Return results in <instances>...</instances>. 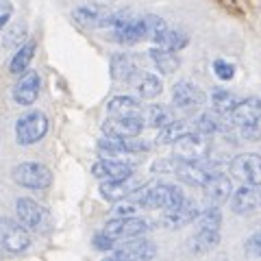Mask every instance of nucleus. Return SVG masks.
<instances>
[{
	"instance_id": "1",
	"label": "nucleus",
	"mask_w": 261,
	"mask_h": 261,
	"mask_svg": "<svg viewBox=\"0 0 261 261\" xmlns=\"http://www.w3.org/2000/svg\"><path fill=\"white\" fill-rule=\"evenodd\" d=\"M144 209H174L185 200L181 187L170 185V183H157V185H144L140 190L130 194Z\"/></svg>"
},
{
	"instance_id": "2",
	"label": "nucleus",
	"mask_w": 261,
	"mask_h": 261,
	"mask_svg": "<svg viewBox=\"0 0 261 261\" xmlns=\"http://www.w3.org/2000/svg\"><path fill=\"white\" fill-rule=\"evenodd\" d=\"M48 133V118L42 111H29L15 122V137L22 146H33Z\"/></svg>"
},
{
	"instance_id": "3",
	"label": "nucleus",
	"mask_w": 261,
	"mask_h": 261,
	"mask_svg": "<svg viewBox=\"0 0 261 261\" xmlns=\"http://www.w3.org/2000/svg\"><path fill=\"white\" fill-rule=\"evenodd\" d=\"M13 181L29 187V190H48L53 183V172L44 163L27 161L13 168Z\"/></svg>"
},
{
	"instance_id": "4",
	"label": "nucleus",
	"mask_w": 261,
	"mask_h": 261,
	"mask_svg": "<svg viewBox=\"0 0 261 261\" xmlns=\"http://www.w3.org/2000/svg\"><path fill=\"white\" fill-rule=\"evenodd\" d=\"M72 18L89 29H111L118 22L124 20V15L118 11L105 9V7H76L72 11Z\"/></svg>"
},
{
	"instance_id": "5",
	"label": "nucleus",
	"mask_w": 261,
	"mask_h": 261,
	"mask_svg": "<svg viewBox=\"0 0 261 261\" xmlns=\"http://www.w3.org/2000/svg\"><path fill=\"white\" fill-rule=\"evenodd\" d=\"M172 146H174L176 157L185 159V161H202V159H207V154H209V140L200 130L185 133L183 137H178Z\"/></svg>"
},
{
	"instance_id": "6",
	"label": "nucleus",
	"mask_w": 261,
	"mask_h": 261,
	"mask_svg": "<svg viewBox=\"0 0 261 261\" xmlns=\"http://www.w3.org/2000/svg\"><path fill=\"white\" fill-rule=\"evenodd\" d=\"M31 246V235L22 222L0 218V248L9 252H24Z\"/></svg>"
},
{
	"instance_id": "7",
	"label": "nucleus",
	"mask_w": 261,
	"mask_h": 261,
	"mask_svg": "<svg viewBox=\"0 0 261 261\" xmlns=\"http://www.w3.org/2000/svg\"><path fill=\"white\" fill-rule=\"evenodd\" d=\"M15 211H18V218L20 222L31 228V231H48V226H50V216H48V211L37 205L33 198H20L15 202Z\"/></svg>"
},
{
	"instance_id": "8",
	"label": "nucleus",
	"mask_w": 261,
	"mask_h": 261,
	"mask_svg": "<svg viewBox=\"0 0 261 261\" xmlns=\"http://www.w3.org/2000/svg\"><path fill=\"white\" fill-rule=\"evenodd\" d=\"M148 222L142 218H135V216H124V218H118L111 220V222L105 224L102 231L109 235V238L113 240H133V238H140V235H144L146 231H148Z\"/></svg>"
},
{
	"instance_id": "9",
	"label": "nucleus",
	"mask_w": 261,
	"mask_h": 261,
	"mask_svg": "<svg viewBox=\"0 0 261 261\" xmlns=\"http://www.w3.org/2000/svg\"><path fill=\"white\" fill-rule=\"evenodd\" d=\"M111 42H118V44H137L142 39L148 37V29H146V20H130L124 18L122 22H118L116 27L109 29V35H107Z\"/></svg>"
},
{
	"instance_id": "10",
	"label": "nucleus",
	"mask_w": 261,
	"mask_h": 261,
	"mask_svg": "<svg viewBox=\"0 0 261 261\" xmlns=\"http://www.w3.org/2000/svg\"><path fill=\"white\" fill-rule=\"evenodd\" d=\"M231 174L250 185H261V154L246 152L231 161Z\"/></svg>"
},
{
	"instance_id": "11",
	"label": "nucleus",
	"mask_w": 261,
	"mask_h": 261,
	"mask_svg": "<svg viewBox=\"0 0 261 261\" xmlns=\"http://www.w3.org/2000/svg\"><path fill=\"white\" fill-rule=\"evenodd\" d=\"M172 102L176 109L192 111V109H198L205 102V94H202V89L198 85L190 83V81H178L172 89Z\"/></svg>"
},
{
	"instance_id": "12",
	"label": "nucleus",
	"mask_w": 261,
	"mask_h": 261,
	"mask_svg": "<svg viewBox=\"0 0 261 261\" xmlns=\"http://www.w3.org/2000/svg\"><path fill=\"white\" fill-rule=\"evenodd\" d=\"M144 118L142 116H126V118H116L111 116L105 120L102 133L105 135H116V137H137L144 128Z\"/></svg>"
},
{
	"instance_id": "13",
	"label": "nucleus",
	"mask_w": 261,
	"mask_h": 261,
	"mask_svg": "<svg viewBox=\"0 0 261 261\" xmlns=\"http://www.w3.org/2000/svg\"><path fill=\"white\" fill-rule=\"evenodd\" d=\"M198 216H200V211H198V207H196V202L185 198L178 207L163 211L161 222L168 228H183L187 224H192L194 220H198Z\"/></svg>"
},
{
	"instance_id": "14",
	"label": "nucleus",
	"mask_w": 261,
	"mask_h": 261,
	"mask_svg": "<svg viewBox=\"0 0 261 261\" xmlns=\"http://www.w3.org/2000/svg\"><path fill=\"white\" fill-rule=\"evenodd\" d=\"M228 120H231L235 126H242V128L259 124V120H261V100L255 98V96L246 98V100H240L238 105H235V109L231 111Z\"/></svg>"
},
{
	"instance_id": "15",
	"label": "nucleus",
	"mask_w": 261,
	"mask_h": 261,
	"mask_svg": "<svg viewBox=\"0 0 261 261\" xmlns=\"http://www.w3.org/2000/svg\"><path fill=\"white\" fill-rule=\"evenodd\" d=\"M92 174L100 181H120L133 176V166L118 159H100L92 166Z\"/></svg>"
},
{
	"instance_id": "16",
	"label": "nucleus",
	"mask_w": 261,
	"mask_h": 261,
	"mask_svg": "<svg viewBox=\"0 0 261 261\" xmlns=\"http://www.w3.org/2000/svg\"><path fill=\"white\" fill-rule=\"evenodd\" d=\"M231 207L235 214H250L261 207V185H244L231 196Z\"/></svg>"
},
{
	"instance_id": "17",
	"label": "nucleus",
	"mask_w": 261,
	"mask_h": 261,
	"mask_svg": "<svg viewBox=\"0 0 261 261\" xmlns=\"http://www.w3.org/2000/svg\"><path fill=\"white\" fill-rule=\"evenodd\" d=\"M157 255V248L148 240H133L122 244L120 248H113V259H124V261H140V259H152Z\"/></svg>"
},
{
	"instance_id": "18",
	"label": "nucleus",
	"mask_w": 261,
	"mask_h": 261,
	"mask_svg": "<svg viewBox=\"0 0 261 261\" xmlns=\"http://www.w3.org/2000/svg\"><path fill=\"white\" fill-rule=\"evenodd\" d=\"M39 96V74L37 72H24V76L13 87V100L20 107H29Z\"/></svg>"
},
{
	"instance_id": "19",
	"label": "nucleus",
	"mask_w": 261,
	"mask_h": 261,
	"mask_svg": "<svg viewBox=\"0 0 261 261\" xmlns=\"http://www.w3.org/2000/svg\"><path fill=\"white\" fill-rule=\"evenodd\" d=\"M202 190H205V198L211 202V205H222V202H226L228 198H231V178L224 176V174H211L209 181L202 185Z\"/></svg>"
},
{
	"instance_id": "20",
	"label": "nucleus",
	"mask_w": 261,
	"mask_h": 261,
	"mask_svg": "<svg viewBox=\"0 0 261 261\" xmlns=\"http://www.w3.org/2000/svg\"><path fill=\"white\" fill-rule=\"evenodd\" d=\"M135 190H140V185H137L133 178H120V181H102L100 185V196L105 200H124L128 198L130 194Z\"/></svg>"
},
{
	"instance_id": "21",
	"label": "nucleus",
	"mask_w": 261,
	"mask_h": 261,
	"mask_svg": "<svg viewBox=\"0 0 261 261\" xmlns=\"http://www.w3.org/2000/svg\"><path fill=\"white\" fill-rule=\"evenodd\" d=\"M130 83L135 85L137 94H140L142 98H148V100H150V98H157L161 94V89H163L159 76L148 74V72H137Z\"/></svg>"
},
{
	"instance_id": "22",
	"label": "nucleus",
	"mask_w": 261,
	"mask_h": 261,
	"mask_svg": "<svg viewBox=\"0 0 261 261\" xmlns=\"http://www.w3.org/2000/svg\"><path fill=\"white\" fill-rule=\"evenodd\" d=\"M109 116H116V118H126V116H142V107L135 98L130 96H116L111 98L109 105Z\"/></svg>"
},
{
	"instance_id": "23",
	"label": "nucleus",
	"mask_w": 261,
	"mask_h": 261,
	"mask_svg": "<svg viewBox=\"0 0 261 261\" xmlns=\"http://www.w3.org/2000/svg\"><path fill=\"white\" fill-rule=\"evenodd\" d=\"M150 59H152L154 65H157V70L163 72V74H172V72L178 70V65H181V61H178V57L174 55V50L163 48V46L152 48V50H150Z\"/></svg>"
},
{
	"instance_id": "24",
	"label": "nucleus",
	"mask_w": 261,
	"mask_h": 261,
	"mask_svg": "<svg viewBox=\"0 0 261 261\" xmlns=\"http://www.w3.org/2000/svg\"><path fill=\"white\" fill-rule=\"evenodd\" d=\"M142 118L146 122V126L163 128V126H168V124L174 122V113L170 107H166V105H150V107L144 111Z\"/></svg>"
},
{
	"instance_id": "25",
	"label": "nucleus",
	"mask_w": 261,
	"mask_h": 261,
	"mask_svg": "<svg viewBox=\"0 0 261 261\" xmlns=\"http://www.w3.org/2000/svg\"><path fill=\"white\" fill-rule=\"evenodd\" d=\"M220 242V231H209V228H198L194 238L187 242L192 252H209L218 246Z\"/></svg>"
},
{
	"instance_id": "26",
	"label": "nucleus",
	"mask_w": 261,
	"mask_h": 261,
	"mask_svg": "<svg viewBox=\"0 0 261 261\" xmlns=\"http://www.w3.org/2000/svg\"><path fill=\"white\" fill-rule=\"evenodd\" d=\"M137 72L140 70L135 68V63L130 61V57H126V55H113L111 57V76L116 81H126V83H130Z\"/></svg>"
},
{
	"instance_id": "27",
	"label": "nucleus",
	"mask_w": 261,
	"mask_h": 261,
	"mask_svg": "<svg viewBox=\"0 0 261 261\" xmlns=\"http://www.w3.org/2000/svg\"><path fill=\"white\" fill-rule=\"evenodd\" d=\"M192 130H196V122H185V120H174L172 124L163 126L161 133L157 137L159 144H174L178 137H183L185 133H192Z\"/></svg>"
},
{
	"instance_id": "28",
	"label": "nucleus",
	"mask_w": 261,
	"mask_h": 261,
	"mask_svg": "<svg viewBox=\"0 0 261 261\" xmlns=\"http://www.w3.org/2000/svg\"><path fill=\"white\" fill-rule=\"evenodd\" d=\"M238 96L233 92H228V89H216L214 94H211V107H214L216 113L220 116H231V111L235 109V105H238Z\"/></svg>"
},
{
	"instance_id": "29",
	"label": "nucleus",
	"mask_w": 261,
	"mask_h": 261,
	"mask_svg": "<svg viewBox=\"0 0 261 261\" xmlns=\"http://www.w3.org/2000/svg\"><path fill=\"white\" fill-rule=\"evenodd\" d=\"M35 42H29L24 44L22 48H18V53L13 55V59L9 63V72L11 74H24L29 68V63L33 61V57H35Z\"/></svg>"
},
{
	"instance_id": "30",
	"label": "nucleus",
	"mask_w": 261,
	"mask_h": 261,
	"mask_svg": "<svg viewBox=\"0 0 261 261\" xmlns=\"http://www.w3.org/2000/svg\"><path fill=\"white\" fill-rule=\"evenodd\" d=\"M187 35L185 33H181V31H172V29H166L161 33V35L157 37V42L154 44H159V46H163V48H170V50H181V48H185L187 46Z\"/></svg>"
},
{
	"instance_id": "31",
	"label": "nucleus",
	"mask_w": 261,
	"mask_h": 261,
	"mask_svg": "<svg viewBox=\"0 0 261 261\" xmlns=\"http://www.w3.org/2000/svg\"><path fill=\"white\" fill-rule=\"evenodd\" d=\"M224 116H220V113H202V116L196 120V130H200V133L205 135H214L218 130L224 128Z\"/></svg>"
},
{
	"instance_id": "32",
	"label": "nucleus",
	"mask_w": 261,
	"mask_h": 261,
	"mask_svg": "<svg viewBox=\"0 0 261 261\" xmlns=\"http://www.w3.org/2000/svg\"><path fill=\"white\" fill-rule=\"evenodd\" d=\"M222 226V214L216 205H211L198 216V228H209V231H220Z\"/></svg>"
},
{
	"instance_id": "33",
	"label": "nucleus",
	"mask_w": 261,
	"mask_h": 261,
	"mask_svg": "<svg viewBox=\"0 0 261 261\" xmlns=\"http://www.w3.org/2000/svg\"><path fill=\"white\" fill-rule=\"evenodd\" d=\"M214 70H216V76H218V79H222V81H231V79L235 76V68H233L231 63L222 61V59L214 61Z\"/></svg>"
},
{
	"instance_id": "34",
	"label": "nucleus",
	"mask_w": 261,
	"mask_h": 261,
	"mask_svg": "<svg viewBox=\"0 0 261 261\" xmlns=\"http://www.w3.org/2000/svg\"><path fill=\"white\" fill-rule=\"evenodd\" d=\"M246 255L248 257H261V231H257L255 235H250L246 240Z\"/></svg>"
},
{
	"instance_id": "35",
	"label": "nucleus",
	"mask_w": 261,
	"mask_h": 261,
	"mask_svg": "<svg viewBox=\"0 0 261 261\" xmlns=\"http://www.w3.org/2000/svg\"><path fill=\"white\" fill-rule=\"evenodd\" d=\"M116 244H118V240H113V238H109L107 233H98L96 238H94V246L98 248V250H113L116 248Z\"/></svg>"
},
{
	"instance_id": "36",
	"label": "nucleus",
	"mask_w": 261,
	"mask_h": 261,
	"mask_svg": "<svg viewBox=\"0 0 261 261\" xmlns=\"http://www.w3.org/2000/svg\"><path fill=\"white\" fill-rule=\"evenodd\" d=\"M11 13H13V5H11V0H0V31H3V29L7 27V22H9Z\"/></svg>"
}]
</instances>
